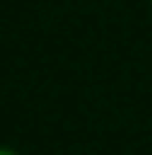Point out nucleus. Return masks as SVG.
Wrapping results in <instances>:
<instances>
[{
  "mask_svg": "<svg viewBox=\"0 0 152 155\" xmlns=\"http://www.w3.org/2000/svg\"><path fill=\"white\" fill-rule=\"evenodd\" d=\"M0 155H25V152H19L16 146H6V143H0Z\"/></svg>",
  "mask_w": 152,
  "mask_h": 155,
  "instance_id": "obj_1",
  "label": "nucleus"
},
{
  "mask_svg": "<svg viewBox=\"0 0 152 155\" xmlns=\"http://www.w3.org/2000/svg\"><path fill=\"white\" fill-rule=\"evenodd\" d=\"M149 3H152V0H149Z\"/></svg>",
  "mask_w": 152,
  "mask_h": 155,
  "instance_id": "obj_2",
  "label": "nucleus"
}]
</instances>
